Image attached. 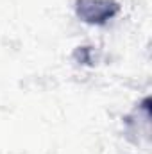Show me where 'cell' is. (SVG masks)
<instances>
[{"label":"cell","instance_id":"1","mask_svg":"<svg viewBox=\"0 0 152 154\" xmlns=\"http://www.w3.org/2000/svg\"><path fill=\"white\" fill-rule=\"evenodd\" d=\"M120 13L116 0H75L77 18L88 25H106Z\"/></svg>","mask_w":152,"mask_h":154}]
</instances>
